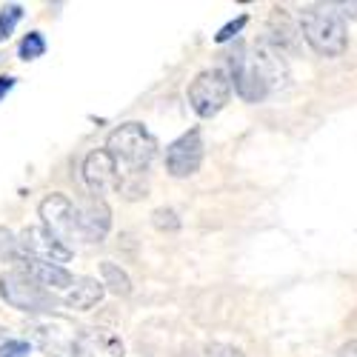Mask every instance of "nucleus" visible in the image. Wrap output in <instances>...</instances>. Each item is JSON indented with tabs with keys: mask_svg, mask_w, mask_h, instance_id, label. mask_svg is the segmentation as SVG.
I'll return each instance as SVG.
<instances>
[{
	"mask_svg": "<svg viewBox=\"0 0 357 357\" xmlns=\"http://www.w3.org/2000/svg\"><path fill=\"white\" fill-rule=\"evenodd\" d=\"M106 152L112 155L114 169H117L114 192H121L126 200L143 197L146 195V172L158 155V143L149 135V129L143 123L117 126L106 140Z\"/></svg>",
	"mask_w": 357,
	"mask_h": 357,
	"instance_id": "obj_1",
	"label": "nucleus"
},
{
	"mask_svg": "<svg viewBox=\"0 0 357 357\" xmlns=\"http://www.w3.org/2000/svg\"><path fill=\"white\" fill-rule=\"evenodd\" d=\"M301 32L317 54L337 57L346 49V23L332 6H309L301 12Z\"/></svg>",
	"mask_w": 357,
	"mask_h": 357,
	"instance_id": "obj_2",
	"label": "nucleus"
},
{
	"mask_svg": "<svg viewBox=\"0 0 357 357\" xmlns=\"http://www.w3.org/2000/svg\"><path fill=\"white\" fill-rule=\"evenodd\" d=\"M0 297L20 312H32V314H54L61 303V297H54L49 289H43L38 280H32L26 272L12 269L0 275Z\"/></svg>",
	"mask_w": 357,
	"mask_h": 357,
	"instance_id": "obj_3",
	"label": "nucleus"
},
{
	"mask_svg": "<svg viewBox=\"0 0 357 357\" xmlns=\"http://www.w3.org/2000/svg\"><path fill=\"white\" fill-rule=\"evenodd\" d=\"M29 337L49 357H75L80 329L63 314H40L29 323Z\"/></svg>",
	"mask_w": 357,
	"mask_h": 357,
	"instance_id": "obj_4",
	"label": "nucleus"
},
{
	"mask_svg": "<svg viewBox=\"0 0 357 357\" xmlns=\"http://www.w3.org/2000/svg\"><path fill=\"white\" fill-rule=\"evenodd\" d=\"M189 103L200 117L218 114L231 98V77L223 69H206L189 83Z\"/></svg>",
	"mask_w": 357,
	"mask_h": 357,
	"instance_id": "obj_5",
	"label": "nucleus"
},
{
	"mask_svg": "<svg viewBox=\"0 0 357 357\" xmlns=\"http://www.w3.org/2000/svg\"><path fill=\"white\" fill-rule=\"evenodd\" d=\"M229 77H231L234 92L249 103H257L269 95V86L263 83V77L255 66V57H252L249 46H243V43H237L234 52L229 54Z\"/></svg>",
	"mask_w": 357,
	"mask_h": 357,
	"instance_id": "obj_6",
	"label": "nucleus"
},
{
	"mask_svg": "<svg viewBox=\"0 0 357 357\" xmlns=\"http://www.w3.org/2000/svg\"><path fill=\"white\" fill-rule=\"evenodd\" d=\"M40 218H43V229H49L57 241H63L66 246H69V241L80 243L77 203H72L66 195H49L40 203Z\"/></svg>",
	"mask_w": 357,
	"mask_h": 357,
	"instance_id": "obj_7",
	"label": "nucleus"
},
{
	"mask_svg": "<svg viewBox=\"0 0 357 357\" xmlns=\"http://www.w3.org/2000/svg\"><path fill=\"white\" fill-rule=\"evenodd\" d=\"M20 255L26 257H35V260H46V263H54V266H63L66 260H72V246H66L63 241H57V237L43 229V226H32L20 234Z\"/></svg>",
	"mask_w": 357,
	"mask_h": 357,
	"instance_id": "obj_8",
	"label": "nucleus"
},
{
	"mask_svg": "<svg viewBox=\"0 0 357 357\" xmlns=\"http://www.w3.org/2000/svg\"><path fill=\"white\" fill-rule=\"evenodd\" d=\"M200 163H203V140L197 129L177 137L166 149V172L172 177H192L200 169Z\"/></svg>",
	"mask_w": 357,
	"mask_h": 357,
	"instance_id": "obj_9",
	"label": "nucleus"
},
{
	"mask_svg": "<svg viewBox=\"0 0 357 357\" xmlns=\"http://www.w3.org/2000/svg\"><path fill=\"white\" fill-rule=\"evenodd\" d=\"M112 212L103 197H86L77 203V229H80V243H100L109 234Z\"/></svg>",
	"mask_w": 357,
	"mask_h": 357,
	"instance_id": "obj_10",
	"label": "nucleus"
},
{
	"mask_svg": "<svg viewBox=\"0 0 357 357\" xmlns=\"http://www.w3.org/2000/svg\"><path fill=\"white\" fill-rule=\"evenodd\" d=\"M83 181H86L89 192H92V197H103L109 189L117 186V169H114V160L106 149H95L92 155H86Z\"/></svg>",
	"mask_w": 357,
	"mask_h": 357,
	"instance_id": "obj_11",
	"label": "nucleus"
},
{
	"mask_svg": "<svg viewBox=\"0 0 357 357\" xmlns=\"http://www.w3.org/2000/svg\"><path fill=\"white\" fill-rule=\"evenodd\" d=\"M17 269L26 272L32 280H38L52 294L54 291H63L66 294L72 289V283H75V278L69 275V269H63V266H54V263H46V260H35V257H26V255H20Z\"/></svg>",
	"mask_w": 357,
	"mask_h": 357,
	"instance_id": "obj_12",
	"label": "nucleus"
},
{
	"mask_svg": "<svg viewBox=\"0 0 357 357\" xmlns=\"http://www.w3.org/2000/svg\"><path fill=\"white\" fill-rule=\"evenodd\" d=\"M123 340L109 329H80L75 357H123Z\"/></svg>",
	"mask_w": 357,
	"mask_h": 357,
	"instance_id": "obj_13",
	"label": "nucleus"
},
{
	"mask_svg": "<svg viewBox=\"0 0 357 357\" xmlns=\"http://www.w3.org/2000/svg\"><path fill=\"white\" fill-rule=\"evenodd\" d=\"M103 280H95V278H75L72 289L61 297V303L66 309H77V312H89V309H95L100 301H103Z\"/></svg>",
	"mask_w": 357,
	"mask_h": 357,
	"instance_id": "obj_14",
	"label": "nucleus"
},
{
	"mask_svg": "<svg viewBox=\"0 0 357 357\" xmlns=\"http://www.w3.org/2000/svg\"><path fill=\"white\" fill-rule=\"evenodd\" d=\"M100 275H103V286H109L114 294H129L132 291V280H129V275L121 269V266H114V263H100Z\"/></svg>",
	"mask_w": 357,
	"mask_h": 357,
	"instance_id": "obj_15",
	"label": "nucleus"
},
{
	"mask_svg": "<svg viewBox=\"0 0 357 357\" xmlns=\"http://www.w3.org/2000/svg\"><path fill=\"white\" fill-rule=\"evenodd\" d=\"M20 57L23 61H38V57L46 52V40H43V35H38V32H29L23 40H20Z\"/></svg>",
	"mask_w": 357,
	"mask_h": 357,
	"instance_id": "obj_16",
	"label": "nucleus"
},
{
	"mask_svg": "<svg viewBox=\"0 0 357 357\" xmlns=\"http://www.w3.org/2000/svg\"><path fill=\"white\" fill-rule=\"evenodd\" d=\"M20 17H23V9H20L17 3L0 9V40H6V38L15 32V26H17Z\"/></svg>",
	"mask_w": 357,
	"mask_h": 357,
	"instance_id": "obj_17",
	"label": "nucleus"
},
{
	"mask_svg": "<svg viewBox=\"0 0 357 357\" xmlns=\"http://www.w3.org/2000/svg\"><path fill=\"white\" fill-rule=\"evenodd\" d=\"M0 260H9V263L20 260V246L9 229H0Z\"/></svg>",
	"mask_w": 357,
	"mask_h": 357,
	"instance_id": "obj_18",
	"label": "nucleus"
},
{
	"mask_svg": "<svg viewBox=\"0 0 357 357\" xmlns=\"http://www.w3.org/2000/svg\"><path fill=\"white\" fill-rule=\"evenodd\" d=\"M29 351H32V346L26 340H6L0 346V357H29Z\"/></svg>",
	"mask_w": 357,
	"mask_h": 357,
	"instance_id": "obj_19",
	"label": "nucleus"
},
{
	"mask_svg": "<svg viewBox=\"0 0 357 357\" xmlns=\"http://www.w3.org/2000/svg\"><path fill=\"white\" fill-rule=\"evenodd\" d=\"M246 26V15H241V17H237V20H231V23H226L223 29H220V32H218V43H226V40H231L237 32H241V29Z\"/></svg>",
	"mask_w": 357,
	"mask_h": 357,
	"instance_id": "obj_20",
	"label": "nucleus"
},
{
	"mask_svg": "<svg viewBox=\"0 0 357 357\" xmlns=\"http://www.w3.org/2000/svg\"><path fill=\"white\" fill-rule=\"evenodd\" d=\"M155 226L158 229H177V226H181V220H177V215L172 212V209H158L155 212Z\"/></svg>",
	"mask_w": 357,
	"mask_h": 357,
	"instance_id": "obj_21",
	"label": "nucleus"
},
{
	"mask_svg": "<svg viewBox=\"0 0 357 357\" xmlns=\"http://www.w3.org/2000/svg\"><path fill=\"white\" fill-rule=\"evenodd\" d=\"M209 357H243V354L229 346H209Z\"/></svg>",
	"mask_w": 357,
	"mask_h": 357,
	"instance_id": "obj_22",
	"label": "nucleus"
},
{
	"mask_svg": "<svg viewBox=\"0 0 357 357\" xmlns=\"http://www.w3.org/2000/svg\"><path fill=\"white\" fill-rule=\"evenodd\" d=\"M12 86H15V77H0V98H3Z\"/></svg>",
	"mask_w": 357,
	"mask_h": 357,
	"instance_id": "obj_23",
	"label": "nucleus"
},
{
	"mask_svg": "<svg viewBox=\"0 0 357 357\" xmlns=\"http://www.w3.org/2000/svg\"><path fill=\"white\" fill-rule=\"evenodd\" d=\"M332 9H346L343 15H357V3H332Z\"/></svg>",
	"mask_w": 357,
	"mask_h": 357,
	"instance_id": "obj_24",
	"label": "nucleus"
},
{
	"mask_svg": "<svg viewBox=\"0 0 357 357\" xmlns=\"http://www.w3.org/2000/svg\"><path fill=\"white\" fill-rule=\"evenodd\" d=\"M0 335H3V329H0Z\"/></svg>",
	"mask_w": 357,
	"mask_h": 357,
	"instance_id": "obj_25",
	"label": "nucleus"
}]
</instances>
